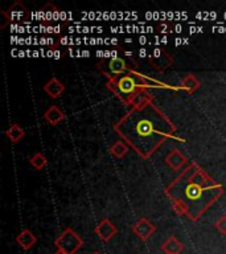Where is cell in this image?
<instances>
[{
	"label": "cell",
	"instance_id": "cell-1",
	"mask_svg": "<svg viewBox=\"0 0 226 254\" xmlns=\"http://www.w3.org/2000/svg\"><path fill=\"white\" fill-rule=\"evenodd\" d=\"M115 132L142 159H148L163 143L176 138L174 123L152 102L132 107L114 125Z\"/></svg>",
	"mask_w": 226,
	"mask_h": 254
},
{
	"label": "cell",
	"instance_id": "cell-2",
	"mask_svg": "<svg viewBox=\"0 0 226 254\" xmlns=\"http://www.w3.org/2000/svg\"><path fill=\"white\" fill-rule=\"evenodd\" d=\"M167 197L178 216L198 221L202 214L224 196V187L198 163L192 162L166 187Z\"/></svg>",
	"mask_w": 226,
	"mask_h": 254
},
{
	"label": "cell",
	"instance_id": "cell-3",
	"mask_svg": "<svg viewBox=\"0 0 226 254\" xmlns=\"http://www.w3.org/2000/svg\"><path fill=\"white\" fill-rule=\"evenodd\" d=\"M106 87L113 93V94L122 101L127 106V103L131 99L132 95H135L142 89H151V87H166L170 89V86H167L166 83L158 82L156 79L147 78L146 75L140 74L138 69H131L124 74L109 78L106 82Z\"/></svg>",
	"mask_w": 226,
	"mask_h": 254
},
{
	"label": "cell",
	"instance_id": "cell-4",
	"mask_svg": "<svg viewBox=\"0 0 226 254\" xmlns=\"http://www.w3.org/2000/svg\"><path fill=\"white\" fill-rule=\"evenodd\" d=\"M139 69V63L136 60H128L126 57H114V59L99 60L97 64L98 69L103 75H106L107 79L119 77L124 74L131 69Z\"/></svg>",
	"mask_w": 226,
	"mask_h": 254
},
{
	"label": "cell",
	"instance_id": "cell-5",
	"mask_svg": "<svg viewBox=\"0 0 226 254\" xmlns=\"http://www.w3.org/2000/svg\"><path fill=\"white\" fill-rule=\"evenodd\" d=\"M55 245L57 249L62 250L66 254H75L83 245L82 238L79 237L78 233L71 228H66L58 237L55 240Z\"/></svg>",
	"mask_w": 226,
	"mask_h": 254
},
{
	"label": "cell",
	"instance_id": "cell-6",
	"mask_svg": "<svg viewBox=\"0 0 226 254\" xmlns=\"http://www.w3.org/2000/svg\"><path fill=\"white\" fill-rule=\"evenodd\" d=\"M148 64L159 73H164L173 64V56L164 48H155L148 56Z\"/></svg>",
	"mask_w": 226,
	"mask_h": 254
},
{
	"label": "cell",
	"instance_id": "cell-7",
	"mask_svg": "<svg viewBox=\"0 0 226 254\" xmlns=\"http://www.w3.org/2000/svg\"><path fill=\"white\" fill-rule=\"evenodd\" d=\"M0 16L3 17V23L0 24V29H4L7 24L12 20H25L29 17L27 7L21 1H16L9 7L8 11H0Z\"/></svg>",
	"mask_w": 226,
	"mask_h": 254
},
{
	"label": "cell",
	"instance_id": "cell-8",
	"mask_svg": "<svg viewBox=\"0 0 226 254\" xmlns=\"http://www.w3.org/2000/svg\"><path fill=\"white\" fill-rule=\"evenodd\" d=\"M132 232L142 241H148L154 236L155 232H156V225H155L154 222H151L148 218L142 217L139 218L138 221L132 225Z\"/></svg>",
	"mask_w": 226,
	"mask_h": 254
},
{
	"label": "cell",
	"instance_id": "cell-9",
	"mask_svg": "<svg viewBox=\"0 0 226 254\" xmlns=\"http://www.w3.org/2000/svg\"><path fill=\"white\" fill-rule=\"evenodd\" d=\"M94 232L103 242H109L115 234L118 233V228L109 218H105V220L99 222L98 225L95 226Z\"/></svg>",
	"mask_w": 226,
	"mask_h": 254
},
{
	"label": "cell",
	"instance_id": "cell-10",
	"mask_svg": "<svg viewBox=\"0 0 226 254\" xmlns=\"http://www.w3.org/2000/svg\"><path fill=\"white\" fill-rule=\"evenodd\" d=\"M164 162L170 168H172L173 171H180L184 170L186 166V163H188V159L184 154H182L181 151L177 150V148H174L170 152V154L167 155L166 159H164Z\"/></svg>",
	"mask_w": 226,
	"mask_h": 254
},
{
	"label": "cell",
	"instance_id": "cell-11",
	"mask_svg": "<svg viewBox=\"0 0 226 254\" xmlns=\"http://www.w3.org/2000/svg\"><path fill=\"white\" fill-rule=\"evenodd\" d=\"M44 119L45 122L49 123L51 126H58L59 123L65 121V113H63L58 106L52 105L44 113Z\"/></svg>",
	"mask_w": 226,
	"mask_h": 254
},
{
	"label": "cell",
	"instance_id": "cell-12",
	"mask_svg": "<svg viewBox=\"0 0 226 254\" xmlns=\"http://www.w3.org/2000/svg\"><path fill=\"white\" fill-rule=\"evenodd\" d=\"M44 91H45L51 98L57 99L63 94V91H65V85H63L57 77H52V78L44 85Z\"/></svg>",
	"mask_w": 226,
	"mask_h": 254
},
{
	"label": "cell",
	"instance_id": "cell-13",
	"mask_svg": "<svg viewBox=\"0 0 226 254\" xmlns=\"http://www.w3.org/2000/svg\"><path fill=\"white\" fill-rule=\"evenodd\" d=\"M36 242H37V237H36L35 234L32 233V230L28 229V228L23 229L17 236H16V244H17L21 249L25 250V252L31 249Z\"/></svg>",
	"mask_w": 226,
	"mask_h": 254
},
{
	"label": "cell",
	"instance_id": "cell-14",
	"mask_svg": "<svg viewBox=\"0 0 226 254\" xmlns=\"http://www.w3.org/2000/svg\"><path fill=\"white\" fill-rule=\"evenodd\" d=\"M152 101H154V97L148 91V89H142V90H139L136 94L131 97V99L127 103V106H130L132 109V107L143 106V105L152 102Z\"/></svg>",
	"mask_w": 226,
	"mask_h": 254
},
{
	"label": "cell",
	"instance_id": "cell-15",
	"mask_svg": "<svg viewBox=\"0 0 226 254\" xmlns=\"http://www.w3.org/2000/svg\"><path fill=\"white\" fill-rule=\"evenodd\" d=\"M201 86V82L198 81L197 77L194 74H185L180 79V85H178V89H181V90H185L186 93H194V91L197 90L198 87Z\"/></svg>",
	"mask_w": 226,
	"mask_h": 254
},
{
	"label": "cell",
	"instance_id": "cell-16",
	"mask_svg": "<svg viewBox=\"0 0 226 254\" xmlns=\"http://www.w3.org/2000/svg\"><path fill=\"white\" fill-rule=\"evenodd\" d=\"M162 250L166 254H180L184 250V245L174 236H172L163 242Z\"/></svg>",
	"mask_w": 226,
	"mask_h": 254
},
{
	"label": "cell",
	"instance_id": "cell-17",
	"mask_svg": "<svg viewBox=\"0 0 226 254\" xmlns=\"http://www.w3.org/2000/svg\"><path fill=\"white\" fill-rule=\"evenodd\" d=\"M5 136L11 140V143L16 144L25 136V130L20 126L19 123H12L11 126L5 130Z\"/></svg>",
	"mask_w": 226,
	"mask_h": 254
},
{
	"label": "cell",
	"instance_id": "cell-18",
	"mask_svg": "<svg viewBox=\"0 0 226 254\" xmlns=\"http://www.w3.org/2000/svg\"><path fill=\"white\" fill-rule=\"evenodd\" d=\"M128 148L130 147L127 146L126 142H123V140H118V142H115L113 146L110 147V154L116 159H122L123 156H126L127 152H128Z\"/></svg>",
	"mask_w": 226,
	"mask_h": 254
},
{
	"label": "cell",
	"instance_id": "cell-19",
	"mask_svg": "<svg viewBox=\"0 0 226 254\" xmlns=\"http://www.w3.org/2000/svg\"><path fill=\"white\" fill-rule=\"evenodd\" d=\"M29 164H31L35 170H43L44 167H47L48 159L43 152H36L29 158Z\"/></svg>",
	"mask_w": 226,
	"mask_h": 254
},
{
	"label": "cell",
	"instance_id": "cell-20",
	"mask_svg": "<svg viewBox=\"0 0 226 254\" xmlns=\"http://www.w3.org/2000/svg\"><path fill=\"white\" fill-rule=\"evenodd\" d=\"M214 226H216V229H217L220 233L225 234L226 236V214H222L221 217L216 221Z\"/></svg>",
	"mask_w": 226,
	"mask_h": 254
},
{
	"label": "cell",
	"instance_id": "cell-21",
	"mask_svg": "<svg viewBox=\"0 0 226 254\" xmlns=\"http://www.w3.org/2000/svg\"><path fill=\"white\" fill-rule=\"evenodd\" d=\"M173 28V25L170 23H160L156 25V29H158V32H160V33H170Z\"/></svg>",
	"mask_w": 226,
	"mask_h": 254
},
{
	"label": "cell",
	"instance_id": "cell-22",
	"mask_svg": "<svg viewBox=\"0 0 226 254\" xmlns=\"http://www.w3.org/2000/svg\"><path fill=\"white\" fill-rule=\"evenodd\" d=\"M53 254H66V253H63L62 250H58V249H57V250H56V252H55V253H53Z\"/></svg>",
	"mask_w": 226,
	"mask_h": 254
},
{
	"label": "cell",
	"instance_id": "cell-23",
	"mask_svg": "<svg viewBox=\"0 0 226 254\" xmlns=\"http://www.w3.org/2000/svg\"><path fill=\"white\" fill-rule=\"evenodd\" d=\"M91 254H102V253H99V252H94V253H91Z\"/></svg>",
	"mask_w": 226,
	"mask_h": 254
}]
</instances>
